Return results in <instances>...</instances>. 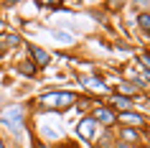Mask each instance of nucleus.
<instances>
[{"label":"nucleus","mask_w":150,"mask_h":148,"mask_svg":"<svg viewBox=\"0 0 150 148\" xmlns=\"http://www.w3.org/2000/svg\"><path fill=\"white\" fill-rule=\"evenodd\" d=\"M76 105V94L69 89H51V92L38 94V107L51 110V112H66L69 107Z\"/></svg>","instance_id":"f257e3e1"},{"label":"nucleus","mask_w":150,"mask_h":148,"mask_svg":"<svg viewBox=\"0 0 150 148\" xmlns=\"http://www.w3.org/2000/svg\"><path fill=\"white\" fill-rule=\"evenodd\" d=\"M0 125L8 128V130L18 133L25 125V105L23 102H10L0 110Z\"/></svg>","instance_id":"f03ea898"},{"label":"nucleus","mask_w":150,"mask_h":148,"mask_svg":"<svg viewBox=\"0 0 150 148\" xmlns=\"http://www.w3.org/2000/svg\"><path fill=\"white\" fill-rule=\"evenodd\" d=\"M28 56H31V61H33V66L36 69H46L48 64H51V54H48L46 49H41V46H36V44H28Z\"/></svg>","instance_id":"7ed1b4c3"},{"label":"nucleus","mask_w":150,"mask_h":148,"mask_svg":"<svg viewBox=\"0 0 150 148\" xmlns=\"http://www.w3.org/2000/svg\"><path fill=\"white\" fill-rule=\"evenodd\" d=\"M23 46V39L18 36V33H0V56H5L8 51H13V49Z\"/></svg>","instance_id":"20e7f679"},{"label":"nucleus","mask_w":150,"mask_h":148,"mask_svg":"<svg viewBox=\"0 0 150 148\" xmlns=\"http://www.w3.org/2000/svg\"><path fill=\"white\" fill-rule=\"evenodd\" d=\"M94 128H97V120H94L92 115H87V117H81V120H79V125H76V133H79V138L92 140V138H94Z\"/></svg>","instance_id":"39448f33"},{"label":"nucleus","mask_w":150,"mask_h":148,"mask_svg":"<svg viewBox=\"0 0 150 148\" xmlns=\"http://www.w3.org/2000/svg\"><path fill=\"white\" fill-rule=\"evenodd\" d=\"M92 117H94L97 123H102V125H110V123H115V120H117V117H115V112H112L110 107H97Z\"/></svg>","instance_id":"423d86ee"},{"label":"nucleus","mask_w":150,"mask_h":148,"mask_svg":"<svg viewBox=\"0 0 150 148\" xmlns=\"http://www.w3.org/2000/svg\"><path fill=\"white\" fill-rule=\"evenodd\" d=\"M16 71H18V74H23V77H28V79H33L36 74H38V69L33 66L31 59H23V61H18V64H16Z\"/></svg>","instance_id":"0eeeda50"},{"label":"nucleus","mask_w":150,"mask_h":148,"mask_svg":"<svg viewBox=\"0 0 150 148\" xmlns=\"http://www.w3.org/2000/svg\"><path fill=\"white\" fill-rule=\"evenodd\" d=\"M112 107L120 110V112H127V110L132 107V100H130V97H122V94H117V97L112 100Z\"/></svg>","instance_id":"6e6552de"},{"label":"nucleus","mask_w":150,"mask_h":148,"mask_svg":"<svg viewBox=\"0 0 150 148\" xmlns=\"http://www.w3.org/2000/svg\"><path fill=\"white\" fill-rule=\"evenodd\" d=\"M120 120L127 125H142V117L135 115V112H120Z\"/></svg>","instance_id":"1a4fd4ad"},{"label":"nucleus","mask_w":150,"mask_h":148,"mask_svg":"<svg viewBox=\"0 0 150 148\" xmlns=\"http://www.w3.org/2000/svg\"><path fill=\"white\" fill-rule=\"evenodd\" d=\"M87 87H92V89H97V92H107V87H104V82H99V79H94V77H84L81 79Z\"/></svg>","instance_id":"9d476101"},{"label":"nucleus","mask_w":150,"mask_h":148,"mask_svg":"<svg viewBox=\"0 0 150 148\" xmlns=\"http://www.w3.org/2000/svg\"><path fill=\"white\" fill-rule=\"evenodd\" d=\"M120 135H122L125 140H132V143L137 140V133H135V130H120Z\"/></svg>","instance_id":"9b49d317"},{"label":"nucleus","mask_w":150,"mask_h":148,"mask_svg":"<svg viewBox=\"0 0 150 148\" xmlns=\"http://www.w3.org/2000/svg\"><path fill=\"white\" fill-rule=\"evenodd\" d=\"M54 36H56V41H61V44H69V41H71V36H69V33H64V31H56Z\"/></svg>","instance_id":"f8f14e48"},{"label":"nucleus","mask_w":150,"mask_h":148,"mask_svg":"<svg viewBox=\"0 0 150 148\" xmlns=\"http://www.w3.org/2000/svg\"><path fill=\"white\" fill-rule=\"evenodd\" d=\"M137 23H140L145 31H150V16H140V18H137Z\"/></svg>","instance_id":"ddd939ff"},{"label":"nucleus","mask_w":150,"mask_h":148,"mask_svg":"<svg viewBox=\"0 0 150 148\" xmlns=\"http://www.w3.org/2000/svg\"><path fill=\"white\" fill-rule=\"evenodd\" d=\"M140 59H142V64H145V66H148V69H150V54H142Z\"/></svg>","instance_id":"4468645a"},{"label":"nucleus","mask_w":150,"mask_h":148,"mask_svg":"<svg viewBox=\"0 0 150 148\" xmlns=\"http://www.w3.org/2000/svg\"><path fill=\"white\" fill-rule=\"evenodd\" d=\"M0 33H5V21H3V16H0Z\"/></svg>","instance_id":"2eb2a0df"},{"label":"nucleus","mask_w":150,"mask_h":148,"mask_svg":"<svg viewBox=\"0 0 150 148\" xmlns=\"http://www.w3.org/2000/svg\"><path fill=\"white\" fill-rule=\"evenodd\" d=\"M36 148H48V146H46V143H36Z\"/></svg>","instance_id":"dca6fc26"},{"label":"nucleus","mask_w":150,"mask_h":148,"mask_svg":"<svg viewBox=\"0 0 150 148\" xmlns=\"http://www.w3.org/2000/svg\"><path fill=\"white\" fill-rule=\"evenodd\" d=\"M0 148H5V140H3V138H0Z\"/></svg>","instance_id":"f3484780"}]
</instances>
